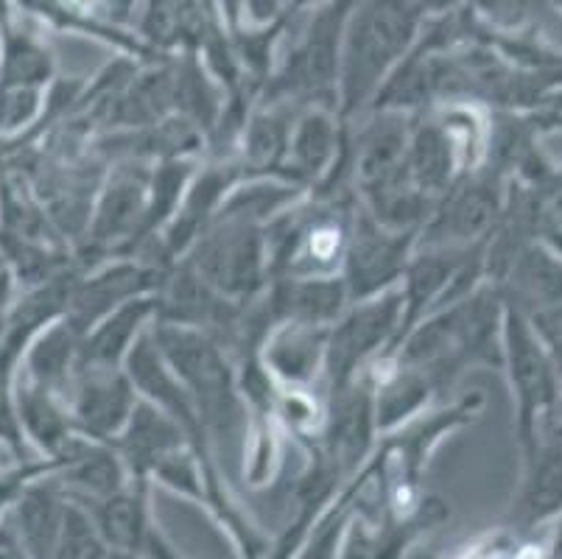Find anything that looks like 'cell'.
Returning <instances> with one entry per match:
<instances>
[{
    "label": "cell",
    "instance_id": "cell-16",
    "mask_svg": "<svg viewBox=\"0 0 562 559\" xmlns=\"http://www.w3.org/2000/svg\"><path fill=\"white\" fill-rule=\"evenodd\" d=\"M149 210V191L140 174H117L101 199L99 215L93 224V238L101 244L126 238L132 230L146 224Z\"/></svg>",
    "mask_w": 562,
    "mask_h": 559
},
{
    "label": "cell",
    "instance_id": "cell-29",
    "mask_svg": "<svg viewBox=\"0 0 562 559\" xmlns=\"http://www.w3.org/2000/svg\"><path fill=\"white\" fill-rule=\"evenodd\" d=\"M50 62L45 51L29 40H12L7 51V85L34 87L48 76Z\"/></svg>",
    "mask_w": 562,
    "mask_h": 559
},
{
    "label": "cell",
    "instance_id": "cell-23",
    "mask_svg": "<svg viewBox=\"0 0 562 559\" xmlns=\"http://www.w3.org/2000/svg\"><path fill=\"white\" fill-rule=\"evenodd\" d=\"M70 479L74 484L85 487L90 495L106 499L112 492L121 490V465L115 456L104 448H93V445H79L70 439Z\"/></svg>",
    "mask_w": 562,
    "mask_h": 559
},
{
    "label": "cell",
    "instance_id": "cell-1",
    "mask_svg": "<svg viewBox=\"0 0 562 559\" xmlns=\"http://www.w3.org/2000/svg\"><path fill=\"white\" fill-rule=\"evenodd\" d=\"M504 367L509 372L515 406H518L520 448L529 454L540 434L562 423V378L526 311L509 300H504Z\"/></svg>",
    "mask_w": 562,
    "mask_h": 559
},
{
    "label": "cell",
    "instance_id": "cell-14",
    "mask_svg": "<svg viewBox=\"0 0 562 559\" xmlns=\"http://www.w3.org/2000/svg\"><path fill=\"white\" fill-rule=\"evenodd\" d=\"M149 286L151 275H146V271L135 269V266H115V269L93 277L90 283H85L70 297V325H74V331L93 327L101 316L115 311L117 305H124L126 300L137 297Z\"/></svg>",
    "mask_w": 562,
    "mask_h": 559
},
{
    "label": "cell",
    "instance_id": "cell-8",
    "mask_svg": "<svg viewBox=\"0 0 562 559\" xmlns=\"http://www.w3.org/2000/svg\"><path fill=\"white\" fill-rule=\"evenodd\" d=\"M562 515V423L540 434L535 448L524 454V487L518 499V521L538 526Z\"/></svg>",
    "mask_w": 562,
    "mask_h": 559
},
{
    "label": "cell",
    "instance_id": "cell-31",
    "mask_svg": "<svg viewBox=\"0 0 562 559\" xmlns=\"http://www.w3.org/2000/svg\"><path fill=\"white\" fill-rule=\"evenodd\" d=\"M37 110V90L25 85H3L0 92V126L12 130L20 126Z\"/></svg>",
    "mask_w": 562,
    "mask_h": 559
},
{
    "label": "cell",
    "instance_id": "cell-2",
    "mask_svg": "<svg viewBox=\"0 0 562 559\" xmlns=\"http://www.w3.org/2000/svg\"><path fill=\"white\" fill-rule=\"evenodd\" d=\"M155 345L193 398L202 428H211L218 437H233L241 425V406L218 347L204 333L177 322H162L157 327Z\"/></svg>",
    "mask_w": 562,
    "mask_h": 559
},
{
    "label": "cell",
    "instance_id": "cell-26",
    "mask_svg": "<svg viewBox=\"0 0 562 559\" xmlns=\"http://www.w3.org/2000/svg\"><path fill=\"white\" fill-rule=\"evenodd\" d=\"M23 417L34 437L48 445L50 450H59L68 445V423H65L59 409L50 403L43 389H29L23 394Z\"/></svg>",
    "mask_w": 562,
    "mask_h": 559
},
{
    "label": "cell",
    "instance_id": "cell-21",
    "mask_svg": "<svg viewBox=\"0 0 562 559\" xmlns=\"http://www.w3.org/2000/svg\"><path fill=\"white\" fill-rule=\"evenodd\" d=\"M336 152V126L325 112H311L300 121L294 137H289L291 166L300 177H316L325 171Z\"/></svg>",
    "mask_w": 562,
    "mask_h": 559
},
{
    "label": "cell",
    "instance_id": "cell-3",
    "mask_svg": "<svg viewBox=\"0 0 562 559\" xmlns=\"http://www.w3.org/2000/svg\"><path fill=\"white\" fill-rule=\"evenodd\" d=\"M263 266V235L244 219H224L222 227L199 238L191 258V269L222 297L255 294Z\"/></svg>",
    "mask_w": 562,
    "mask_h": 559
},
{
    "label": "cell",
    "instance_id": "cell-30",
    "mask_svg": "<svg viewBox=\"0 0 562 559\" xmlns=\"http://www.w3.org/2000/svg\"><path fill=\"white\" fill-rule=\"evenodd\" d=\"M186 177V166H162L160 171H157L155 182H151V202L149 210H146V224H143V227H155V224H160L162 219L171 213L177 199H180Z\"/></svg>",
    "mask_w": 562,
    "mask_h": 559
},
{
    "label": "cell",
    "instance_id": "cell-11",
    "mask_svg": "<svg viewBox=\"0 0 562 559\" xmlns=\"http://www.w3.org/2000/svg\"><path fill=\"white\" fill-rule=\"evenodd\" d=\"M509 297L504 300L515 302L524 311L562 305V255L543 244L520 246L518 255L507 266Z\"/></svg>",
    "mask_w": 562,
    "mask_h": 559
},
{
    "label": "cell",
    "instance_id": "cell-10",
    "mask_svg": "<svg viewBox=\"0 0 562 559\" xmlns=\"http://www.w3.org/2000/svg\"><path fill=\"white\" fill-rule=\"evenodd\" d=\"M406 148L408 135L401 118L386 115L375 121L364 135L359 137L356 148V177L367 199L386 191L401 179H406Z\"/></svg>",
    "mask_w": 562,
    "mask_h": 559
},
{
    "label": "cell",
    "instance_id": "cell-18",
    "mask_svg": "<svg viewBox=\"0 0 562 559\" xmlns=\"http://www.w3.org/2000/svg\"><path fill=\"white\" fill-rule=\"evenodd\" d=\"M149 311L151 302L143 300V297H132L124 305H117L110 320L90 336L87 347L81 350V361L90 364V367H115L117 358L124 356L126 347H130L137 327L149 316Z\"/></svg>",
    "mask_w": 562,
    "mask_h": 559
},
{
    "label": "cell",
    "instance_id": "cell-32",
    "mask_svg": "<svg viewBox=\"0 0 562 559\" xmlns=\"http://www.w3.org/2000/svg\"><path fill=\"white\" fill-rule=\"evenodd\" d=\"M155 470L160 473V479L168 481L171 487H180V490H186V492H199L196 468H193V461L188 459L182 450L166 456V459H162Z\"/></svg>",
    "mask_w": 562,
    "mask_h": 559
},
{
    "label": "cell",
    "instance_id": "cell-19",
    "mask_svg": "<svg viewBox=\"0 0 562 559\" xmlns=\"http://www.w3.org/2000/svg\"><path fill=\"white\" fill-rule=\"evenodd\" d=\"M322 350H325V333L319 331V325L291 322V327L278 333V338L269 345L266 358L285 381H308L316 372Z\"/></svg>",
    "mask_w": 562,
    "mask_h": 559
},
{
    "label": "cell",
    "instance_id": "cell-7",
    "mask_svg": "<svg viewBox=\"0 0 562 559\" xmlns=\"http://www.w3.org/2000/svg\"><path fill=\"white\" fill-rule=\"evenodd\" d=\"M498 213V188L490 179L464 185L457 193H451L446 208L434 215V222L428 224L426 244L453 246V249H459L464 244H476L479 238H487Z\"/></svg>",
    "mask_w": 562,
    "mask_h": 559
},
{
    "label": "cell",
    "instance_id": "cell-27",
    "mask_svg": "<svg viewBox=\"0 0 562 559\" xmlns=\"http://www.w3.org/2000/svg\"><path fill=\"white\" fill-rule=\"evenodd\" d=\"M289 148V126L280 115H258L247 132V154L255 166H274Z\"/></svg>",
    "mask_w": 562,
    "mask_h": 559
},
{
    "label": "cell",
    "instance_id": "cell-20",
    "mask_svg": "<svg viewBox=\"0 0 562 559\" xmlns=\"http://www.w3.org/2000/svg\"><path fill=\"white\" fill-rule=\"evenodd\" d=\"M95 526L110 548H124V551L135 554L149 540L140 495H126L121 490L101 499L99 510H95Z\"/></svg>",
    "mask_w": 562,
    "mask_h": 559
},
{
    "label": "cell",
    "instance_id": "cell-5",
    "mask_svg": "<svg viewBox=\"0 0 562 559\" xmlns=\"http://www.w3.org/2000/svg\"><path fill=\"white\" fill-rule=\"evenodd\" d=\"M408 244H412L408 230L386 233V227L375 219H364L356 227L350 249H347V294L367 300L378 294L383 286H390L406 269Z\"/></svg>",
    "mask_w": 562,
    "mask_h": 559
},
{
    "label": "cell",
    "instance_id": "cell-33",
    "mask_svg": "<svg viewBox=\"0 0 562 559\" xmlns=\"http://www.w3.org/2000/svg\"><path fill=\"white\" fill-rule=\"evenodd\" d=\"M560 420H562V392H560Z\"/></svg>",
    "mask_w": 562,
    "mask_h": 559
},
{
    "label": "cell",
    "instance_id": "cell-25",
    "mask_svg": "<svg viewBox=\"0 0 562 559\" xmlns=\"http://www.w3.org/2000/svg\"><path fill=\"white\" fill-rule=\"evenodd\" d=\"M59 526H63V510L50 499L48 492L37 490L23 504V532L25 543L37 551H50L59 543Z\"/></svg>",
    "mask_w": 562,
    "mask_h": 559
},
{
    "label": "cell",
    "instance_id": "cell-24",
    "mask_svg": "<svg viewBox=\"0 0 562 559\" xmlns=\"http://www.w3.org/2000/svg\"><path fill=\"white\" fill-rule=\"evenodd\" d=\"M74 325H56L40 338V345L32 353V369L40 383H63L68 376L70 364L76 356V342H74Z\"/></svg>",
    "mask_w": 562,
    "mask_h": 559
},
{
    "label": "cell",
    "instance_id": "cell-28",
    "mask_svg": "<svg viewBox=\"0 0 562 559\" xmlns=\"http://www.w3.org/2000/svg\"><path fill=\"white\" fill-rule=\"evenodd\" d=\"M56 546L63 548V554H68V557H101V554H106V543L99 526L76 506L63 510V526H59Z\"/></svg>",
    "mask_w": 562,
    "mask_h": 559
},
{
    "label": "cell",
    "instance_id": "cell-15",
    "mask_svg": "<svg viewBox=\"0 0 562 559\" xmlns=\"http://www.w3.org/2000/svg\"><path fill=\"white\" fill-rule=\"evenodd\" d=\"M406 174L428 199L446 193L453 177V141L437 123H423L406 148Z\"/></svg>",
    "mask_w": 562,
    "mask_h": 559
},
{
    "label": "cell",
    "instance_id": "cell-9",
    "mask_svg": "<svg viewBox=\"0 0 562 559\" xmlns=\"http://www.w3.org/2000/svg\"><path fill=\"white\" fill-rule=\"evenodd\" d=\"M132 409H135L132 383L115 372V367L85 364V378L76 389V414L90 437H112L130 420Z\"/></svg>",
    "mask_w": 562,
    "mask_h": 559
},
{
    "label": "cell",
    "instance_id": "cell-12",
    "mask_svg": "<svg viewBox=\"0 0 562 559\" xmlns=\"http://www.w3.org/2000/svg\"><path fill=\"white\" fill-rule=\"evenodd\" d=\"M347 300L345 280L330 277H291L274 289L269 311L274 320L300 322V325H322L339 316Z\"/></svg>",
    "mask_w": 562,
    "mask_h": 559
},
{
    "label": "cell",
    "instance_id": "cell-4",
    "mask_svg": "<svg viewBox=\"0 0 562 559\" xmlns=\"http://www.w3.org/2000/svg\"><path fill=\"white\" fill-rule=\"evenodd\" d=\"M403 308H406L403 294H383L359 305L336 325L328 345V367L336 389L347 387L359 364L372 356L386 338L401 333Z\"/></svg>",
    "mask_w": 562,
    "mask_h": 559
},
{
    "label": "cell",
    "instance_id": "cell-22",
    "mask_svg": "<svg viewBox=\"0 0 562 559\" xmlns=\"http://www.w3.org/2000/svg\"><path fill=\"white\" fill-rule=\"evenodd\" d=\"M434 383L423 376L420 369L403 367L390 383H383L381 394H378L375 406V423L381 428H392L401 423L403 417L414 414L428 400V392Z\"/></svg>",
    "mask_w": 562,
    "mask_h": 559
},
{
    "label": "cell",
    "instance_id": "cell-6",
    "mask_svg": "<svg viewBox=\"0 0 562 559\" xmlns=\"http://www.w3.org/2000/svg\"><path fill=\"white\" fill-rule=\"evenodd\" d=\"M408 37V23L397 14H375L364 29L352 37L345 62V107L352 110L370 96L381 81L383 70L403 51Z\"/></svg>",
    "mask_w": 562,
    "mask_h": 559
},
{
    "label": "cell",
    "instance_id": "cell-17",
    "mask_svg": "<svg viewBox=\"0 0 562 559\" xmlns=\"http://www.w3.org/2000/svg\"><path fill=\"white\" fill-rule=\"evenodd\" d=\"M372 434V398L364 387L350 389V394H341L336 403L334 431V459L341 468H352L364 456Z\"/></svg>",
    "mask_w": 562,
    "mask_h": 559
},
{
    "label": "cell",
    "instance_id": "cell-13",
    "mask_svg": "<svg viewBox=\"0 0 562 559\" xmlns=\"http://www.w3.org/2000/svg\"><path fill=\"white\" fill-rule=\"evenodd\" d=\"M130 428H126L124 439H121V448L130 456L132 468L135 470H155L166 456L177 454L186 445V431L171 414H166L162 409L149 406V403H140V406L132 409L130 414Z\"/></svg>",
    "mask_w": 562,
    "mask_h": 559
}]
</instances>
